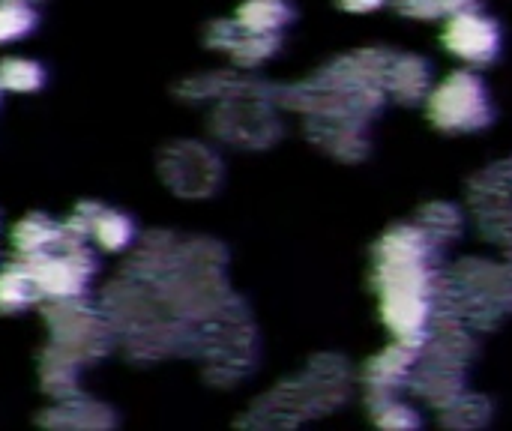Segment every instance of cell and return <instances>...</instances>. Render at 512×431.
Wrapping results in <instances>:
<instances>
[{
  "label": "cell",
  "instance_id": "7a4b0ae2",
  "mask_svg": "<svg viewBox=\"0 0 512 431\" xmlns=\"http://www.w3.org/2000/svg\"><path fill=\"white\" fill-rule=\"evenodd\" d=\"M444 42L456 57L480 66V63H489L501 51V27L483 9L465 3L447 15Z\"/></svg>",
  "mask_w": 512,
  "mask_h": 431
},
{
  "label": "cell",
  "instance_id": "ba28073f",
  "mask_svg": "<svg viewBox=\"0 0 512 431\" xmlns=\"http://www.w3.org/2000/svg\"><path fill=\"white\" fill-rule=\"evenodd\" d=\"M384 0H342V6L345 9H351V12H369V9H378Z\"/></svg>",
  "mask_w": 512,
  "mask_h": 431
},
{
  "label": "cell",
  "instance_id": "6da1fadb",
  "mask_svg": "<svg viewBox=\"0 0 512 431\" xmlns=\"http://www.w3.org/2000/svg\"><path fill=\"white\" fill-rule=\"evenodd\" d=\"M429 117L447 132L480 129L492 120V99L480 75L453 72L429 96Z\"/></svg>",
  "mask_w": 512,
  "mask_h": 431
},
{
  "label": "cell",
  "instance_id": "5b68a950",
  "mask_svg": "<svg viewBox=\"0 0 512 431\" xmlns=\"http://www.w3.org/2000/svg\"><path fill=\"white\" fill-rule=\"evenodd\" d=\"M39 297H42L39 285H36L33 273L27 270V264L6 267L0 273V309L3 312H21L30 303H36Z\"/></svg>",
  "mask_w": 512,
  "mask_h": 431
},
{
  "label": "cell",
  "instance_id": "52a82bcc",
  "mask_svg": "<svg viewBox=\"0 0 512 431\" xmlns=\"http://www.w3.org/2000/svg\"><path fill=\"white\" fill-rule=\"evenodd\" d=\"M45 84V69L27 57H6L0 63V90L9 93H33Z\"/></svg>",
  "mask_w": 512,
  "mask_h": 431
},
{
  "label": "cell",
  "instance_id": "9c48e42d",
  "mask_svg": "<svg viewBox=\"0 0 512 431\" xmlns=\"http://www.w3.org/2000/svg\"><path fill=\"white\" fill-rule=\"evenodd\" d=\"M30 3H36V0H30Z\"/></svg>",
  "mask_w": 512,
  "mask_h": 431
},
{
  "label": "cell",
  "instance_id": "8992f818",
  "mask_svg": "<svg viewBox=\"0 0 512 431\" xmlns=\"http://www.w3.org/2000/svg\"><path fill=\"white\" fill-rule=\"evenodd\" d=\"M39 12L30 0H0V45L18 42L36 30Z\"/></svg>",
  "mask_w": 512,
  "mask_h": 431
},
{
  "label": "cell",
  "instance_id": "3957f363",
  "mask_svg": "<svg viewBox=\"0 0 512 431\" xmlns=\"http://www.w3.org/2000/svg\"><path fill=\"white\" fill-rule=\"evenodd\" d=\"M90 216H72L69 225L72 231H78L87 243L93 240L96 246L108 249V252H117V249H126L132 234H135V225L129 222V216L123 213H114V210H102V207H87Z\"/></svg>",
  "mask_w": 512,
  "mask_h": 431
},
{
  "label": "cell",
  "instance_id": "277c9868",
  "mask_svg": "<svg viewBox=\"0 0 512 431\" xmlns=\"http://www.w3.org/2000/svg\"><path fill=\"white\" fill-rule=\"evenodd\" d=\"M294 9L285 0H246L237 9V18L231 21L243 33L255 36H279L285 24L291 21Z\"/></svg>",
  "mask_w": 512,
  "mask_h": 431
}]
</instances>
